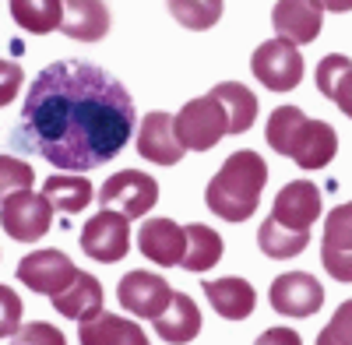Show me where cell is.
I'll use <instances>...</instances> for the list:
<instances>
[{"label": "cell", "instance_id": "cell-7", "mask_svg": "<svg viewBox=\"0 0 352 345\" xmlns=\"http://www.w3.org/2000/svg\"><path fill=\"white\" fill-rule=\"evenodd\" d=\"M131 219L116 208H102L81 225V250L99 265H116L131 250Z\"/></svg>", "mask_w": 352, "mask_h": 345}, {"label": "cell", "instance_id": "cell-34", "mask_svg": "<svg viewBox=\"0 0 352 345\" xmlns=\"http://www.w3.org/2000/svg\"><path fill=\"white\" fill-rule=\"evenodd\" d=\"M21 85H25V71H21V64H14V60H0V106H8V102L18 96Z\"/></svg>", "mask_w": 352, "mask_h": 345}, {"label": "cell", "instance_id": "cell-23", "mask_svg": "<svg viewBox=\"0 0 352 345\" xmlns=\"http://www.w3.org/2000/svg\"><path fill=\"white\" fill-rule=\"evenodd\" d=\"M257 247H261V254H268L272 261H285V257H296L310 247V229H289V225H278L268 215L257 229Z\"/></svg>", "mask_w": 352, "mask_h": 345}, {"label": "cell", "instance_id": "cell-26", "mask_svg": "<svg viewBox=\"0 0 352 345\" xmlns=\"http://www.w3.org/2000/svg\"><path fill=\"white\" fill-rule=\"evenodd\" d=\"M303 120H307V113L300 106H278V109H272L268 124H264V137H268V145L278 155H289L292 145H296V137H300Z\"/></svg>", "mask_w": 352, "mask_h": 345}, {"label": "cell", "instance_id": "cell-31", "mask_svg": "<svg viewBox=\"0 0 352 345\" xmlns=\"http://www.w3.org/2000/svg\"><path fill=\"white\" fill-rule=\"evenodd\" d=\"M349 67H352V60H349L345 53H328L324 60L317 64V74H314V81H317V92L331 99V92H335L338 78H342V74H345Z\"/></svg>", "mask_w": 352, "mask_h": 345}, {"label": "cell", "instance_id": "cell-22", "mask_svg": "<svg viewBox=\"0 0 352 345\" xmlns=\"http://www.w3.org/2000/svg\"><path fill=\"white\" fill-rule=\"evenodd\" d=\"M212 99L222 106L226 113V124H229V134H243L254 127L257 120V96L240 81H222L212 89Z\"/></svg>", "mask_w": 352, "mask_h": 345}, {"label": "cell", "instance_id": "cell-18", "mask_svg": "<svg viewBox=\"0 0 352 345\" xmlns=\"http://www.w3.org/2000/svg\"><path fill=\"white\" fill-rule=\"evenodd\" d=\"M204 296H208L212 310H219V318L226 321H247L254 307H257V293L247 278H215V282H201Z\"/></svg>", "mask_w": 352, "mask_h": 345}, {"label": "cell", "instance_id": "cell-14", "mask_svg": "<svg viewBox=\"0 0 352 345\" xmlns=\"http://www.w3.org/2000/svg\"><path fill=\"white\" fill-rule=\"evenodd\" d=\"M320 215V190L314 180H292L278 190L272 219L289 229H310Z\"/></svg>", "mask_w": 352, "mask_h": 345}, {"label": "cell", "instance_id": "cell-29", "mask_svg": "<svg viewBox=\"0 0 352 345\" xmlns=\"http://www.w3.org/2000/svg\"><path fill=\"white\" fill-rule=\"evenodd\" d=\"M36 180V172L28 169V162L11 159V155H0V197H8L14 190H28Z\"/></svg>", "mask_w": 352, "mask_h": 345}, {"label": "cell", "instance_id": "cell-4", "mask_svg": "<svg viewBox=\"0 0 352 345\" xmlns=\"http://www.w3.org/2000/svg\"><path fill=\"white\" fill-rule=\"evenodd\" d=\"M173 127H176V137L187 152H208L215 148L219 141L229 134V124H226V113L222 106L208 96H197L190 99L180 113L173 117Z\"/></svg>", "mask_w": 352, "mask_h": 345}, {"label": "cell", "instance_id": "cell-24", "mask_svg": "<svg viewBox=\"0 0 352 345\" xmlns=\"http://www.w3.org/2000/svg\"><path fill=\"white\" fill-rule=\"evenodd\" d=\"M187 229V254H184V261H180V268H187V271H208V268H215L219 261H222V250H226V243H222V236L215 233L212 225H201V222H190V225H184Z\"/></svg>", "mask_w": 352, "mask_h": 345}, {"label": "cell", "instance_id": "cell-5", "mask_svg": "<svg viewBox=\"0 0 352 345\" xmlns=\"http://www.w3.org/2000/svg\"><path fill=\"white\" fill-rule=\"evenodd\" d=\"M250 71L254 78L272 92H292L296 85L303 81V56H300V46L289 43L282 36L261 43L250 56Z\"/></svg>", "mask_w": 352, "mask_h": 345}, {"label": "cell", "instance_id": "cell-27", "mask_svg": "<svg viewBox=\"0 0 352 345\" xmlns=\"http://www.w3.org/2000/svg\"><path fill=\"white\" fill-rule=\"evenodd\" d=\"M169 14L180 21L190 32H204V28H215L222 18V0H166Z\"/></svg>", "mask_w": 352, "mask_h": 345}, {"label": "cell", "instance_id": "cell-20", "mask_svg": "<svg viewBox=\"0 0 352 345\" xmlns=\"http://www.w3.org/2000/svg\"><path fill=\"white\" fill-rule=\"evenodd\" d=\"M50 300H53V310L60 313V318L88 321V318H96V313L102 310V285H99L96 275L78 271L67 289L56 293V296H50Z\"/></svg>", "mask_w": 352, "mask_h": 345}, {"label": "cell", "instance_id": "cell-3", "mask_svg": "<svg viewBox=\"0 0 352 345\" xmlns=\"http://www.w3.org/2000/svg\"><path fill=\"white\" fill-rule=\"evenodd\" d=\"M53 212L56 208L50 205V197L36 190H14L0 197V225L18 243H36L39 236H46L53 225Z\"/></svg>", "mask_w": 352, "mask_h": 345}, {"label": "cell", "instance_id": "cell-33", "mask_svg": "<svg viewBox=\"0 0 352 345\" xmlns=\"http://www.w3.org/2000/svg\"><path fill=\"white\" fill-rule=\"evenodd\" d=\"M18 328H21V300L14 289L0 285V338H14Z\"/></svg>", "mask_w": 352, "mask_h": 345}, {"label": "cell", "instance_id": "cell-8", "mask_svg": "<svg viewBox=\"0 0 352 345\" xmlns=\"http://www.w3.org/2000/svg\"><path fill=\"white\" fill-rule=\"evenodd\" d=\"M78 268L74 261L64 254V250H32V254H25L21 261H18V282H25L32 293L39 296H56V293H64L67 285L74 282Z\"/></svg>", "mask_w": 352, "mask_h": 345}, {"label": "cell", "instance_id": "cell-15", "mask_svg": "<svg viewBox=\"0 0 352 345\" xmlns=\"http://www.w3.org/2000/svg\"><path fill=\"white\" fill-rule=\"evenodd\" d=\"M60 32L78 43H99L109 32V8L102 0H60Z\"/></svg>", "mask_w": 352, "mask_h": 345}, {"label": "cell", "instance_id": "cell-16", "mask_svg": "<svg viewBox=\"0 0 352 345\" xmlns=\"http://www.w3.org/2000/svg\"><path fill=\"white\" fill-rule=\"evenodd\" d=\"M338 155V134L328 120H303L300 127V137L292 145L289 159L296 162L300 169H324L331 159Z\"/></svg>", "mask_w": 352, "mask_h": 345}, {"label": "cell", "instance_id": "cell-25", "mask_svg": "<svg viewBox=\"0 0 352 345\" xmlns=\"http://www.w3.org/2000/svg\"><path fill=\"white\" fill-rule=\"evenodd\" d=\"M60 0H11V18L18 21V28L32 36L60 32Z\"/></svg>", "mask_w": 352, "mask_h": 345}, {"label": "cell", "instance_id": "cell-21", "mask_svg": "<svg viewBox=\"0 0 352 345\" xmlns=\"http://www.w3.org/2000/svg\"><path fill=\"white\" fill-rule=\"evenodd\" d=\"M43 194L50 197V205L64 215H74V212H85L92 205V180L85 172H56V177H46L43 183Z\"/></svg>", "mask_w": 352, "mask_h": 345}, {"label": "cell", "instance_id": "cell-37", "mask_svg": "<svg viewBox=\"0 0 352 345\" xmlns=\"http://www.w3.org/2000/svg\"><path fill=\"white\" fill-rule=\"evenodd\" d=\"M254 345H303V338L292 328H268Z\"/></svg>", "mask_w": 352, "mask_h": 345}, {"label": "cell", "instance_id": "cell-11", "mask_svg": "<svg viewBox=\"0 0 352 345\" xmlns=\"http://www.w3.org/2000/svg\"><path fill=\"white\" fill-rule=\"evenodd\" d=\"M272 28L296 46L317 43V36L324 32V8L317 0H278L272 8Z\"/></svg>", "mask_w": 352, "mask_h": 345}, {"label": "cell", "instance_id": "cell-1", "mask_svg": "<svg viewBox=\"0 0 352 345\" xmlns=\"http://www.w3.org/2000/svg\"><path fill=\"white\" fill-rule=\"evenodd\" d=\"M134 120V99L120 78L99 64L53 60L28 85L11 145L53 169L88 172L124 152Z\"/></svg>", "mask_w": 352, "mask_h": 345}, {"label": "cell", "instance_id": "cell-19", "mask_svg": "<svg viewBox=\"0 0 352 345\" xmlns=\"http://www.w3.org/2000/svg\"><path fill=\"white\" fill-rule=\"evenodd\" d=\"M155 324V335L169 345H187L201 335V310L190 296L184 293H173L169 307L159 313V318L152 321Z\"/></svg>", "mask_w": 352, "mask_h": 345}, {"label": "cell", "instance_id": "cell-36", "mask_svg": "<svg viewBox=\"0 0 352 345\" xmlns=\"http://www.w3.org/2000/svg\"><path fill=\"white\" fill-rule=\"evenodd\" d=\"M331 102L345 113V117L352 120V67L338 78V85H335V92H331Z\"/></svg>", "mask_w": 352, "mask_h": 345}, {"label": "cell", "instance_id": "cell-2", "mask_svg": "<svg viewBox=\"0 0 352 345\" xmlns=\"http://www.w3.org/2000/svg\"><path fill=\"white\" fill-rule=\"evenodd\" d=\"M264 183H268V162L250 148H240V152H232L219 166L215 177L208 180L204 205H208L222 222H247L257 212Z\"/></svg>", "mask_w": 352, "mask_h": 345}, {"label": "cell", "instance_id": "cell-30", "mask_svg": "<svg viewBox=\"0 0 352 345\" xmlns=\"http://www.w3.org/2000/svg\"><path fill=\"white\" fill-rule=\"evenodd\" d=\"M317 345H352V300H345L335 310L328 328L317 335Z\"/></svg>", "mask_w": 352, "mask_h": 345}, {"label": "cell", "instance_id": "cell-13", "mask_svg": "<svg viewBox=\"0 0 352 345\" xmlns=\"http://www.w3.org/2000/svg\"><path fill=\"white\" fill-rule=\"evenodd\" d=\"M138 247L159 268H176L187 254V229L173 219H148L138 233Z\"/></svg>", "mask_w": 352, "mask_h": 345}, {"label": "cell", "instance_id": "cell-10", "mask_svg": "<svg viewBox=\"0 0 352 345\" xmlns=\"http://www.w3.org/2000/svg\"><path fill=\"white\" fill-rule=\"evenodd\" d=\"M268 300H272L275 313H282V318H310L324 303V285L307 271H289V275H278L272 282Z\"/></svg>", "mask_w": 352, "mask_h": 345}, {"label": "cell", "instance_id": "cell-12", "mask_svg": "<svg viewBox=\"0 0 352 345\" xmlns=\"http://www.w3.org/2000/svg\"><path fill=\"white\" fill-rule=\"evenodd\" d=\"M138 155L155 162V166H176L187 155V148L180 145V137H176L173 113L155 109L141 120V127H138Z\"/></svg>", "mask_w": 352, "mask_h": 345}, {"label": "cell", "instance_id": "cell-9", "mask_svg": "<svg viewBox=\"0 0 352 345\" xmlns=\"http://www.w3.org/2000/svg\"><path fill=\"white\" fill-rule=\"evenodd\" d=\"M116 300H120L124 310H131L134 318H148L155 321L159 313L169 307L173 300V289L162 275H152V271H127L116 285Z\"/></svg>", "mask_w": 352, "mask_h": 345}, {"label": "cell", "instance_id": "cell-32", "mask_svg": "<svg viewBox=\"0 0 352 345\" xmlns=\"http://www.w3.org/2000/svg\"><path fill=\"white\" fill-rule=\"evenodd\" d=\"M14 345H67V338L60 328H53L46 321H32L14 331Z\"/></svg>", "mask_w": 352, "mask_h": 345}, {"label": "cell", "instance_id": "cell-35", "mask_svg": "<svg viewBox=\"0 0 352 345\" xmlns=\"http://www.w3.org/2000/svg\"><path fill=\"white\" fill-rule=\"evenodd\" d=\"M320 265L335 282H352V250H320Z\"/></svg>", "mask_w": 352, "mask_h": 345}, {"label": "cell", "instance_id": "cell-17", "mask_svg": "<svg viewBox=\"0 0 352 345\" xmlns=\"http://www.w3.org/2000/svg\"><path fill=\"white\" fill-rule=\"evenodd\" d=\"M78 338L81 345H148V335L141 331V324L106 310H99L88 321H78Z\"/></svg>", "mask_w": 352, "mask_h": 345}, {"label": "cell", "instance_id": "cell-6", "mask_svg": "<svg viewBox=\"0 0 352 345\" xmlns=\"http://www.w3.org/2000/svg\"><path fill=\"white\" fill-rule=\"evenodd\" d=\"M96 201L102 208H116L127 219H141V215H148L155 208L159 183L148 177V172H141V169H120L99 187Z\"/></svg>", "mask_w": 352, "mask_h": 345}, {"label": "cell", "instance_id": "cell-38", "mask_svg": "<svg viewBox=\"0 0 352 345\" xmlns=\"http://www.w3.org/2000/svg\"><path fill=\"white\" fill-rule=\"evenodd\" d=\"M324 11H335V14H345V11H352V0H317Z\"/></svg>", "mask_w": 352, "mask_h": 345}, {"label": "cell", "instance_id": "cell-28", "mask_svg": "<svg viewBox=\"0 0 352 345\" xmlns=\"http://www.w3.org/2000/svg\"><path fill=\"white\" fill-rule=\"evenodd\" d=\"M320 250H352V201H345V205L328 212Z\"/></svg>", "mask_w": 352, "mask_h": 345}]
</instances>
